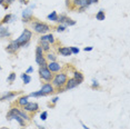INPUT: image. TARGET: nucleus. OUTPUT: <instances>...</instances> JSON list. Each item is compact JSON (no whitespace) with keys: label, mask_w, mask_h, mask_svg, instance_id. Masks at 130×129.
Returning <instances> with one entry per match:
<instances>
[{"label":"nucleus","mask_w":130,"mask_h":129,"mask_svg":"<svg viewBox=\"0 0 130 129\" xmlns=\"http://www.w3.org/2000/svg\"><path fill=\"white\" fill-rule=\"evenodd\" d=\"M67 80H68V76L64 74V72H59V74L54 76V78H52V80H51L52 81L51 85L54 86L55 90L57 89L58 92H62L64 90L63 87L67 83Z\"/></svg>","instance_id":"nucleus-1"},{"label":"nucleus","mask_w":130,"mask_h":129,"mask_svg":"<svg viewBox=\"0 0 130 129\" xmlns=\"http://www.w3.org/2000/svg\"><path fill=\"white\" fill-rule=\"evenodd\" d=\"M31 37H32V32L29 29H25L22 31V34L20 35V37L16 39V42L20 46V48H22V47H26L29 43Z\"/></svg>","instance_id":"nucleus-2"},{"label":"nucleus","mask_w":130,"mask_h":129,"mask_svg":"<svg viewBox=\"0 0 130 129\" xmlns=\"http://www.w3.org/2000/svg\"><path fill=\"white\" fill-rule=\"evenodd\" d=\"M31 27L35 30V32L40 35H45L47 32L50 31V27L45 22H40V21H34L31 22Z\"/></svg>","instance_id":"nucleus-3"},{"label":"nucleus","mask_w":130,"mask_h":129,"mask_svg":"<svg viewBox=\"0 0 130 129\" xmlns=\"http://www.w3.org/2000/svg\"><path fill=\"white\" fill-rule=\"evenodd\" d=\"M39 76H40L41 80L46 81V83H50L55 75L47 67H39Z\"/></svg>","instance_id":"nucleus-4"},{"label":"nucleus","mask_w":130,"mask_h":129,"mask_svg":"<svg viewBox=\"0 0 130 129\" xmlns=\"http://www.w3.org/2000/svg\"><path fill=\"white\" fill-rule=\"evenodd\" d=\"M19 49H20V46H19L18 43L16 42V40H11L9 45H8L7 47H6V51H7V52H9V54H11V55L17 54Z\"/></svg>","instance_id":"nucleus-5"},{"label":"nucleus","mask_w":130,"mask_h":129,"mask_svg":"<svg viewBox=\"0 0 130 129\" xmlns=\"http://www.w3.org/2000/svg\"><path fill=\"white\" fill-rule=\"evenodd\" d=\"M22 109L26 111V112H36L39 109V106H38L37 102H29L27 105H25V106L22 107Z\"/></svg>","instance_id":"nucleus-6"},{"label":"nucleus","mask_w":130,"mask_h":129,"mask_svg":"<svg viewBox=\"0 0 130 129\" xmlns=\"http://www.w3.org/2000/svg\"><path fill=\"white\" fill-rule=\"evenodd\" d=\"M47 68L51 72H59L62 69V66L59 62H57V61H50L49 63H47Z\"/></svg>","instance_id":"nucleus-7"},{"label":"nucleus","mask_w":130,"mask_h":129,"mask_svg":"<svg viewBox=\"0 0 130 129\" xmlns=\"http://www.w3.org/2000/svg\"><path fill=\"white\" fill-rule=\"evenodd\" d=\"M81 83H79L78 80H76L75 78H68V80H67V83L66 85H64V90H69V89H72V88H76V87H78L79 85H80Z\"/></svg>","instance_id":"nucleus-8"},{"label":"nucleus","mask_w":130,"mask_h":129,"mask_svg":"<svg viewBox=\"0 0 130 129\" xmlns=\"http://www.w3.org/2000/svg\"><path fill=\"white\" fill-rule=\"evenodd\" d=\"M40 90H41V91H42L43 93H45V95H50V93H54V92L56 91L55 88H54V86H52L51 84H49V83L43 84Z\"/></svg>","instance_id":"nucleus-9"},{"label":"nucleus","mask_w":130,"mask_h":129,"mask_svg":"<svg viewBox=\"0 0 130 129\" xmlns=\"http://www.w3.org/2000/svg\"><path fill=\"white\" fill-rule=\"evenodd\" d=\"M72 5H73V8H76V9L87 8L89 6L88 0H72Z\"/></svg>","instance_id":"nucleus-10"},{"label":"nucleus","mask_w":130,"mask_h":129,"mask_svg":"<svg viewBox=\"0 0 130 129\" xmlns=\"http://www.w3.org/2000/svg\"><path fill=\"white\" fill-rule=\"evenodd\" d=\"M40 41H48L49 43L54 45L56 42V39L52 34H48V35H42V36L40 37Z\"/></svg>","instance_id":"nucleus-11"},{"label":"nucleus","mask_w":130,"mask_h":129,"mask_svg":"<svg viewBox=\"0 0 130 129\" xmlns=\"http://www.w3.org/2000/svg\"><path fill=\"white\" fill-rule=\"evenodd\" d=\"M17 95H18V92H14V91H8L7 93H5V95L2 96V97H0V101L11 100V99H13Z\"/></svg>","instance_id":"nucleus-12"},{"label":"nucleus","mask_w":130,"mask_h":129,"mask_svg":"<svg viewBox=\"0 0 130 129\" xmlns=\"http://www.w3.org/2000/svg\"><path fill=\"white\" fill-rule=\"evenodd\" d=\"M58 52L61 56H64V57H68V56H71L72 55L69 47H60V48H58Z\"/></svg>","instance_id":"nucleus-13"},{"label":"nucleus","mask_w":130,"mask_h":129,"mask_svg":"<svg viewBox=\"0 0 130 129\" xmlns=\"http://www.w3.org/2000/svg\"><path fill=\"white\" fill-rule=\"evenodd\" d=\"M36 62L39 64V67H47V60L45 56H37L36 55Z\"/></svg>","instance_id":"nucleus-14"},{"label":"nucleus","mask_w":130,"mask_h":129,"mask_svg":"<svg viewBox=\"0 0 130 129\" xmlns=\"http://www.w3.org/2000/svg\"><path fill=\"white\" fill-rule=\"evenodd\" d=\"M28 98H29V96H21L18 100H17V105L22 108L25 105L28 104Z\"/></svg>","instance_id":"nucleus-15"},{"label":"nucleus","mask_w":130,"mask_h":129,"mask_svg":"<svg viewBox=\"0 0 130 129\" xmlns=\"http://www.w3.org/2000/svg\"><path fill=\"white\" fill-rule=\"evenodd\" d=\"M22 18H23V22L30 21V20L32 19V13H31V11L29 10V9L25 10V11H23V13H22Z\"/></svg>","instance_id":"nucleus-16"},{"label":"nucleus","mask_w":130,"mask_h":129,"mask_svg":"<svg viewBox=\"0 0 130 129\" xmlns=\"http://www.w3.org/2000/svg\"><path fill=\"white\" fill-rule=\"evenodd\" d=\"M6 37H10V32L8 30V28L0 27V38H6Z\"/></svg>","instance_id":"nucleus-17"},{"label":"nucleus","mask_w":130,"mask_h":129,"mask_svg":"<svg viewBox=\"0 0 130 129\" xmlns=\"http://www.w3.org/2000/svg\"><path fill=\"white\" fill-rule=\"evenodd\" d=\"M73 78H75L76 80H78L79 83H82V81H84V79H85L84 75H82L80 71H77V70L73 71Z\"/></svg>","instance_id":"nucleus-18"},{"label":"nucleus","mask_w":130,"mask_h":129,"mask_svg":"<svg viewBox=\"0 0 130 129\" xmlns=\"http://www.w3.org/2000/svg\"><path fill=\"white\" fill-rule=\"evenodd\" d=\"M96 19L99 20V21H102V20H105L106 19L105 11H103V10H99L98 12H97V14H96Z\"/></svg>","instance_id":"nucleus-19"},{"label":"nucleus","mask_w":130,"mask_h":129,"mask_svg":"<svg viewBox=\"0 0 130 129\" xmlns=\"http://www.w3.org/2000/svg\"><path fill=\"white\" fill-rule=\"evenodd\" d=\"M39 46L42 48L43 51H49L50 50V43L48 41H40V45Z\"/></svg>","instance_id":"nucleus-20"},{"label":"nucleus","mask_w":130,"mask_h":129,"mask_svg":"<svg viewBox=\"0 0 130 129\" xmlns=\"http://www.w3.org/2000/svg\"><path fill=\"white\" fill-rule=\"evenodd\" d=\"M21 79H22V81H23V84H29L31 81V77L29 76L28 74H26V72H23V74H21Z\"/></svg>","instance_id":"nucleus-21"},{"label":"nucleus","mask_w":130,"mask_h":129,"mask_svg":"<svg viewBox=\"0 0 130 129\" xmlns=\"http://www.w3.org/2000/svg\"><path fill=\"white\" fill-rule=\"evenodd\" d=\"M48 20H50V21H57L58 20V14H57V12L56 11H52L50 14H48Z\"/></svg>","instance_id":"nucleus-22"},{"label":"nucleus","mask_w":130,"mask_h":129,"mask_svg":"<svg viewBox=\"0 0 130 129\" xmlns=\"http://www.w3.org/2000/svg\"><path fill=\"white\" fill-rule=\"evenodd\" d=\"M45 58H46V60L49 61V62L50 61H57V57H56V55L50 54V52H48V54L45 56Z\"/></svg>","instance_id":"nucleus-23"},{"label":"nucleus","mask_w":130,"mask_h":129,"mask_svg":"<svg viewBox=\"0 0 130 129\" xmlns=\"http://www.w3.org/2000/svg\"><path fill=\"white\" fill-rule=\"evenodd\" d=\"M67 18H68V17L66 16V14H60V16H58V20H57V22H59V25H63V23L66 22Z\"/></svg>","instance_id":"nucleus-24"},{"label":"nucleus","mask_w":130,"mask_h":129,"mask_svg":"<svg viewBox=\"0 0 130 129\" xmlns=\"http://www.w3.org/2000/svg\"><path fill=\"white\" fill-rule=\"evenodd\" d=\"M12 16H13V14H10V13L7 14V16H5L4 19H2V21H1V23H2V25H6V23L10 22L11 19H12Z\"/></svg>","instance_id":"nucleus-25"},{"label":"nucleus","mask_w":130,"mask_h":129,"mask_svg":"<svg viewBox=\"0 0 130 129\" xmlns=\"http://www.w3.org/2000/svg\"><path fill=\"white\" fill-rule=\"evenodd\" d=\"M14 80H16V72H10L9 77L7 78V81L9 84H11V83H13Z\"/></svg>","instance_id":"nucleus-26"},{"label":"nucleus","mask_w":130,"mask_h":129,"mask_svg":"<svg viewBox=\"0 0 130 129\" xmlns=\"http://www.w3.org/2000/svg\"><path fill=\"white\" fill-rule=\"evenodd\" d=\"M43 96H46V95L41 91V90H39V91H36V92H31L30 95H29V97H43Z\"/></svg>","instance_id":"nucleus-27"},{"label":"nucleus","mask_w":130,"mask_h":129,"mask_svg":"<svg viewBox=\"0 0 130 129\" xmlns=\"http://www.w3.org/2000/svg\"><path fill=\"white\" fill-rule=\"evenodd\" d=\"M43 51L42 50V48H41L40 46H37V49H36V55L37 56H45V54H43Z\"/></svg>","instance_id":"nucleus-28"},{"label":"nucleus","mask_w":130,"mask_h":129,"mask_svg":"<svg viewBox=\"0 0 130 129\" xmlns=\"http://www.w3.org/2000/svg\"><path fill=\"white\" fill-rule=\"evenodd\" d=\"M64 25H66V26H75L76 25V21H75V20H72V19H70V18H67L66 22H64Z\"/></svg>","instance_id":"nucleus-29"},{"label":"nucleus","mask_w":130,"mask_h":129,"mask_svg":"<svg viewBox=\"0 0 130 129\" xmlns=\"http://www.w3.org/2000/svg\"><path fill=\"white\" fill-rule=\"evenodd\" d=\"M56 30H57L58 32H63L64 30H66V25H59L57 28H56Z\"/></svg>","instance_id":"nucleus-30"},{"label":"nucleus","mask_w":130,"mask_h":129,"mask_svg":"<svg viewBox=\"0 0 130 129\" xmlns=\"http://www.w3.org/2000/svg\"><path fill=\"white\" fill-rule=\"evenodd\" d=\"M100 87V85H99V83L97 80H92V85H91V88H92V89H98V88Z\"/></svg>","instance_id":"nucleus-31"},{"label":"nucleus","mask_w":130,"mask_h":129,"mask_svg":"<svg viewBox=\"0 0 130 129\" xmlns=\"http://www.w3.org/2000/svg\"><path fill=\"white\" fill-rule=\"evenodd\" d=\"M47 117H48V112H47V111H43V112H41L40 119L42 120V121H45V120L47 119Z\"/></svg>","instance_id":"nucleus-32"},{"label":"nucleus","mask_w":130,"mask_h":129,"mask_svg":"<svg viewBox=\"0 0 130 129\" xmlns=\"http://www.w3.org/2000/svg\"><path fill=\"white\" fill-rule=\"evenodd\" d=\"M70 48V50H71V54H79V48H77V47H69Z\"/></svg>","instance_id":"nucleus-33"},{"label":"nucleus","mask_w":130,"mask_h":129,"mask_svg":"<svg viewBox=\"0 0 130 129\" xmlns=\"http://www.w3.org/2000/svg\"><path fill=\"white\" fill-rule=\"evenodd\" d=\"M31 72H34V67H31V66H30V67H29V68L27 69L26 74H28V75H29V74H31Z\"/></svg>","instance_id":"nucleus-34"},{"label":"nucleus","mask_w":130,"mask_h":129,"mask_svg":"<svg viewBox=\"0 0 130 129\" xmlns=\"http://www.w3.org/2000/svg\"><path fill=\"white\" fill-rule=\"evenodd\" d=\"M58 100H59V98H58V97H54V98L51 99V102L55 105V104H57V101H58Z\"/></svg>","instance_id":"nucleus-35"},{"label":"nucleus","mask_w":130,"mask_h":129,"mask_svg":"<svg viewBox=\"0 0 130 129\" xmlns=\"http://www.w3.org/2000/svg\"><path fill=\"white\" fill-rule=\"evenodd\" d=\"M99 0H88V4L89 5H91V4H97Z\"/></svg>","instance_id":"nucleus-36"},{"label":"nucleus","mask_w":130,"mask_h":129,"mask_svg":"<svg viewBox=\"0 0 130 129\" xmlns=\"http://www.w3.org/2000/svg\"><path fill=\"white\" fill-rule=\"evenodd\" d=\"M85 51H91L92 50V47H86V48H84Z\"/></svg>","instance_id":"nucleus-37"},{"label":"nucleus","mask_w":130,"mask_h":129,"mask_svg":"<svg viewBox=\"0 0 130 129\" xmlns=\"http://www.w3.org/2000/svg\"><path fill=\"white\" fill-rule=\"evenodd\" d=\"M5 2H6V0H0V5H4V7H5V8H7L8 6H7V5H5Z\"/></svg>","instance_id":"nucleus-38"},{"label":"nucleus","mask_w":130,"mask_h":129,"mask_svg":"<svg viewBox=\"0 0 130 129\" xmlns=\"http://www.w3.org/2000/svg\"><path fill=\"white\" fill-rule=\"evenodd\" d=\"M13 1H14V0H6V2H7V6L10 5V4H12Z\"/></svg>","instance_id":"nucleus-39"},{"label":"nucleus","mask_w":130,"mask_h":129,"mask_svg":"<svg viewBox=\"0 0 130 129\" xmlns=\"http://www.w3.org/2000/svg\"><path fill=\"white\" fill-rule=\"evenodd\" d=\"M81 125H82V127H84V129H89V127H87V126H86L84 122H81Z\"/></svg>","instance_id":"nucleus-40"},{"label":"nucleus","mask_w":130,"mask_h":129,"mask_svg":"<svg viewBox=\"0 0 130 129\" xmlns=\"http://www.w3.org/2000/svg\"><path fill=\"white\" fill-rule=\"evenodd\" d=\"M39 129H45V127H41V126H39Z\"/></svg>","instance_id":"nucleus-41"},{"label":"nucleus","mask_w":130,"mask_h":129,"mask_svg":"<svg viewBox=\"0 0 130 129\" xmlns=\"http://www.w3.org/2000/svg\"><path fill=\"white\" fill-rule=\"evenodd\" d=\"M0 70H1V67H0Z\"/></svg>","instance_id":"nucleus-42"},{"label":"nucleus","mask_w":130,"mask_h":129,"mask_svg":"<svg viewBox=\"0 0 130 129\" xmlns=\"http://www.w3.org/2000/svg\"><path fill=\"white\" fill-rule=\"evenodd\" d=\"M21 129H25V128H21Z\"/></svg>","instance_id":"nucleus-43"}]
</instances>
